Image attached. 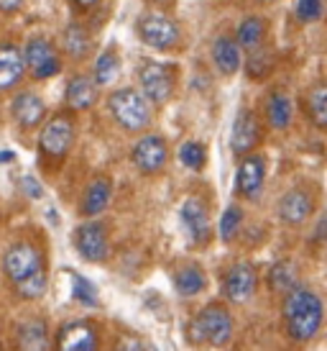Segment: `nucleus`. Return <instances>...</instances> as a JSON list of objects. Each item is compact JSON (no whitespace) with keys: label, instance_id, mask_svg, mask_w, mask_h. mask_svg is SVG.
I'll return each instance as SVG.
<instances>
[{"label":"nucleus","instance_id":"obj_14","mask_svg":"<svg viewBox=\"0 0 327 351\" xmlns=\"http://www.w3.org/2000/svg\"><path fill=\"white\" fill-rule=\"evenodd\" d=\"M75 246L85 262H105L110 256V239L107 228L97 221H87L75 231Z\"/></svg>","mask_w":327,"mask_h":351},{"label":"nucleus","instance_id":"obj_9","mask_svg":"<svg viewBox=\"0 0 327 351\" xmlns=\"http://www.w3.org/2000/svg\"><path fill=\"white\" fill-rule=\"evenodd\" d=\"M23 59H26V69L34 80H49L59 75V69H62V59H59L54 44L44 36H34L23 44Z\"/></svg>","mask_w":327,"mask_h":351},{"label":"nucleus","instance_id":"obj_6","mask_svg":"<svg viewBox=\"0 0 327 351\" xmlns=\"http://www.w3.org/2000/svg\"><path fill=\"white\" fill-rule=\"evenodd\" d=\"M75 118L69 113H57L51 116L41 128V138H39V149L41 154L47 156L49 162H62L64 156L72 152V144H75Z\"/></svg>","mask_w":327,"mask_h":351},{"label":"nucleus","instance_id":"obj_19","mask_svg":"<svg viewBox=\"0 0 327 351\" xmlns=\"http://www.w3.org/2000/svg\"><path fill=\"white\" fill-rule=\"evenodd\" d=\"M263 116H266V126L271 131H289L291 121H294V103L284 90H271L263 103Z\"/></svg>","mask_w":327,"mask_h":351},{"label":"nucleus","instance_id":"obj_10","mask_svg":"<svg viewBox=\"0 0 327 351\" xmlns=\"http://www.w3.org/2000/svg\"><path fill=\"white\" fill-rule=\"evenodd\" d=\"M315 213V195H312V190L307 187H289L287 193L279 197V203H276V215H279V221L289 228H299V226H304L312 218Z\"/></svg>","mask_w":327,"mask_h":351},{"label":"nucleus","instance_id":"obj_29","mask_svg":"<svg viewBox=\"0 0 327 351\" xmlns=\"http://www.w3.org/2000/svg\"><path fill=\"white\" fill-rule=\"evenodd\" d=\"M47 287H49V274H47V269L41 267L36 272H31L29 277L13 282V293L18 295L21 300H39V298H44Z\"/></svg>","mask_w":327,"mask_h":351},{"label":"nucleus","instance_id":"obj_12","mask_svg":"<svg viewBox=\"0 0 327 351\" xmlns=\"http://www.w3.org/2000/svg\"><path fill=\"white\" fill-rule=\"evenodd\" d=\"M263 138V123L256 110L250 108H243L241 113L233 121V131H231V149L235 156H246L250 152H256V147Z\"/></svg>","mask_w":327,"mask_h":351},{"label":"nucleus","instance_id":"obj_33","mask_svg":"<svg viewBox=\"0 0 327 351\" xmlns=\"http://www.w3.org/2000/svg\"><path fill=\"white\" fill-rule=\"evenodd\" d=\"M118 72V54L113 49L103 51L100 57H97L95 62V82L97 85H107V82H113V77H116Z\"/></svg>","mask_w":327,"mask_h":351},{"label":"nucleus","instance_id":"obj_32","mask_svg":"<svg viewBox=\"0 0 327 351\" xmlns=\"http://www.w3.org/2000/svg\"><path fill=\"white\" fill-rule=\"evenodd\" d=\"M179 162H182L187 169H194V172H200L207 162V149L200 144V141H184L182 147H179Z\"/></svg>","mask_w":327,"mask_h":351},{"label":"nucleus","instance_id":"obj_15","mask_svg":"<svg viewBox=\"0 0 327 351\" xmlns=\"http://www.w3.org/2000/svg\"><path fill=\"white\" fill-rule=\"evenodd\" d=\"M266 182V159L261 154L241 156V165L235 172V195L243 200H256Z\"/></svg>","mask_w":327,"mask_h":351},{"label":"nucleus","instance_id":"obj_24","mask_svg":"<svg viewBox=\"0 0 327 351\" xmlns=\"http://www.w3.org/2000/svg\"><path fill=\"white\" fill-rule=\"evenodd\" d=\"M62 49L67 51V57L82 59L90 57V51H92V36H90V31L82 26V23H69L67 29L62 31Z\"/></svg>","mask_w":327,"mask_h":351},{"label":"nucleus","instance_id":"obj_37","mask_svg":"<svg viewBox=\"0 0 327 351\" xmlns=\"http://www.w3.org/2000/svg\"><path fill=\"white\" fill-rule=\"evenodd\" d=\"M21 182H23V190H26L31 197H41V187H39V182H36L34 177H23Z\"/></svg>","mask_w":327,"mask_h":351},{"label":"nucleus","instance_id":"obj_23","mask_svg":"<svg viewBox=\"0 0 327 351\" xmlns=\"http://www.w3.org/2000/svg\"><path fill=\"white\" fill-rule=\"evenodd\" d=\"M266 34H269V23L263 16H246L235 29V41L243 51H253L266 41Z\"/></svg>","mask_w":327,"mask_h":351},{"label":"nucleus","instance_id":"obj_17","mask_svg":"<svg viewBox=\"0 0 327 351\" xmlns=\"http://www.w3.org/2000/svg\"><path fill=\"white\" fill-rule=\"evenodd\" d=\"M54 343L64 351H92L97 349L100 339L90 321H69L57 331Z\"/></svg>","mask_w":327,"mask_h":351},{"label":"nucleus","instance_id":"obj_5","mask_svg":"<svg viewBox=\"0 0 327 351\" xmlns=\"http://www.w3.org/2000/svg\"><path fill=\"white\" fill-rule=\"evenodd\" d=\"M138 82H141V93L148 98L151 106H166L176 90V69L172 64L146 59L138 67Z\"/></svg>","mask_w":327,"mask_h":351},{"label":"nucleus","instance_id":"obj_20","mask_svg":"<svg viewBox=\"0 0 327 351\" xmlns=\"http://www.w3.org/2000/svg\"><path fill=\"white\" fill-rule=\"evenodd\" d=\"M212 62H215L218 72L225 75V77H233L243 67V49L238 47L235 36L220 34L218 39L212 41Z\"/></svg>","mask_w":327,"mask_h":351},{"label":"nucleus","instance_id":"obj_35","mask_svg":"<svg viewBox=\"0 0 327 351\" xmlns=\"http://www.w3.org/2000/svg\"><path fill=\"white\" fill-rule=\"evenodd\" d=\"M72 293L82 305H90V308L97 305V287L82 274H72Z\"/></svg>","mask_w":327,"mask_h":351},{"label":"nucleus","instance_id":"obj_2","mask_svg":"<svg viewBox=\"0 0 327 351\" xmlns=\"http://www.w3.org/2000/svg\"><path fill=\"white\" fill-rule=\"evenodd\" d=\"M107 110L125 134H144L154 123V106L141 90L118 88L107 95Z\"/></svg>","mask_w":327,"mask_h":351},{"label":"nucleus","instance_id":"obj_31","mask_svg":"<svg viewBox=\"0 0 327 351\" xmlns=\"http://www.w3.org/2000/svg\"><path fill=\"white\" fill-rule=\"evenodd\" d=\"M243 208L241 205H228L225 208V213H222L220 218V239L225 241V244H233L235 239H238V234H241V228H243Z\"/></svg>","mask_w":327,"mask_h":351},{"label":"nucleus","instance_id":"obj_36","mask_svg":"<svg viewBox=\"0 0 327 351\" xmlns=\"http://www.w3.org/2000/svg\"><path fill=\"white\" fill-rule=\"evenodd\" d=\"M23 5H26V0H0V13H3V16H13V13H18Z\"/></svg>","mask_w":327,"mask_h":351},{"label":"nucleus","instance_id":"obj_25","mask_svg":"<svg viewBox=\"0 0 327 351\" xmlns=\"http://www.w3.org/2000/svg\"><path fill=\"white\" fill-rule=\"evenodd\" d=\"M307 121L319 131H327V82H315L304 95Z\"/></svg>","mask_w":327,"mask_h":351},{"label":"nucleus","instance_id":"obj_8","mask_svg":"<svg viewBox=\"0 0 327 351\" xmlns=\"http://www.w3.org/2000/svg\"><path fill=\"white\" fill-rule=\"evenodd\" d=\"M259 290V272L250 262H235L222 274V295L233 305L248 302Z\"/></svg>","mask_w":327,"mask_h":351},{"label":"nucleus","instance_id":"obj_21","mask_svg":"<svg viewBox=\"0 0 327 351\" xmlns=\"http://www.w3.org/2000/svg\"><path fill=\"white\" fill-rule=\"evenodd\" d=\"M110 200H113V182H110V177L97 175L95 180L87 185L79 210H82V215H87V218H97L103 210H107Z\"/></svg>","mask_w":327,"mask_h":351},{"label":"nucleus","instance_id":"obj_39","mask_svg":"<svg viewBox=\"0 0 327 351\" xmlns=\"http://www.w3.org/2000/svg\"><path fill=\"white\" fill-rule=\"evenodd\" d=\"M148 3H154V5H161V3H169V0H148Z\"/></svg>","mask_w":327,"mask_h":351},{"label":"nucleus","instance_id":"obj_28","mask_svg":"<svg viewBox=\"0 0 327 351\" xmlns=\"http://www.w3.org/2000/svg\"><path fill=\"white\" fill-rule=\"evenodd\" d=\"M266 282H269L271 293H276V295H284L287 290H291V287L297 285V267H294V262H291V259L276 262L269 269Z\"/></svg>","mask_w":327,"mask_h":351},{"label":"nucleus","instance_id":"obj_11","mask_svg":"<svg viewBox=\"0 0 327 351\" xmlns=\"http://www.w3.org/2000/svg\"><path fill=\"white\" fill-rule=\"evenodd\" d=\"M41 267H44V256H41L39 246H34L31 241H16L3 254V274L10 282H18Z\"/></svg>","mask_w":327,"mask_h":351},{"label":"nucleus","instance_id":"obj_1","mask_svg":"<svg viewBox=\"0 0 327 351\" xmlns=\"http://www.w3.org/2000/svg\"><path fill=\"white\" fill-rule=\"evenodd\" d=\"M325 323V300L307 285L281 295V328L291 343H309Z\"/></svg>","mask_w":327,"mask_h":351},{"label":"nucleus","instance_id":"obj_13","mask_svg":"<svg viewBox=\"0 0 327 351\" xmlns=\"http://www.w3.org/2000/svg\"><path fill=\"white\" fill-rule=\"evenodd\" d=\"M179 218H182V226L192 246L197 249H205L212 239V226H210V213H207V205L200 200V197L189 195L179 208Z\"/></svg>","mask_w":327,"mask_h":351},{"label":"nucleus","instance_id":"obj_22","mask_svg":"<svg viewBox=\"0 0 327 351\" xmlns=\"http://www.w3.org/2000/svg\"><path fill=\"white\" fill-rule=\"evenodd\" d=\"M64 103L69 110H90L97 103V82L87 75H75L67 82Z\"/></svg>","mask_w":327,"mask_h":351},{"label":"nucleus","instance_id":"obj_26","mask_svg":"<svg viewBox=\"0 0 327 351\" xmlns=\"http://www.w3.org/2000/svg\"><path fill=\"white\" fill-rule=\"evenodd\" d=\"M174 287L182 298H194L207 287V274L200 264H184L174 272Z\"/></svg>","mask_w":327,"mask_h":351},{"label":"nucleus","instance_id":"obj_4","mask_svg":"<svg viewBox=\"0 0 327 351\" xmlns=\"http://www.w3.org/2000/svg\"><path fill=\"white\" fill-rule=\"evenodd\" d=\"M135 31H138V39L144 41L146 47L159 49V51L174 49V47H179V41H182L179 23H176L172 16L161 13V10H148V13H144V16L138 19Z\"/></svg>","mask_w":327,"mask_h":351},{"label":"nucleus","instance_id":"obj_3","mask_svg":"<svg viewBox=\"0 0 327 351\" xmlns=\"http://www.w3.org/2000/svg\"><path fill=\"white\" fill-rule=\"evenodd\" d=\"M233 333H235V321H233V313L222 302L205 305L202 311L189 321V328H187L189 341L197 343V346H202V343L225 346V343H231Z\"/></svg>","mask_w":327,"mask_h":351},{"label":"nucleus","instance_id":"obj_40","mask_svg":"<svg viewBox=\"0 0 327 351\" xmlns=\"http://www.w3.org/2000/svg\"><path fill=\"white\" fill-rule=\"evenodd\" d=\"M259 3H274V0H259Z\"/></svg>","mask_w":327,"mask_h":351},{"label":"nucleus","instance_id":"obj_27","mask_svg":"<svg viewBox=\"0 0 327 351\" xmlns=\"http://www.w3.org/2000/svg\"><path fill=\"white\" fill-rule=\"evenodd\" d=\"M18 343L23 349H49L51 346V339H49V328L47 321L41 318H31V321H23L18 326Z\"/></svg>","mask_w":327,"mask_h":351},{"label":"nucleus","instance_id":"obj_16","mask_svg":"<svg viewBox=\"0 0 327 351\" xmlns=\"http://www.w3.org/2000/svg\"><path fill=\"white\" fill-rule=\"evenodd\" d=\"M10 116H13V121L21 128H26V131L39 128L44 123V116H47V103H44V98H41L39 93L21 90L10 100Z\"/></svg>","mask_w":327,"mask_h":351},{"label":"nucleus","instance_id":"obj_7","mask_svg":"<svg viewBox=\"0 0 327 351\" xmlns=\"http://www.w3.org/2000/svg\"><path fill=\"white\" fill-rule=\"evenodd\" d=\"M131 162L133 167L146 177L159 175L166 162H169V147H166V138L159 134H144L131 149Z\"/></svg>","mask_w":327,"mask_h":351},{"label":"nucleus","instance_id":"obj_30","mask_svg":"<svg viewBox=\"0 0 327 351\" xmlns=\"http://www.w3.org/2000/svg\"><path fill=\"white\" fill-rule=\"evenodd\" d=\"M274 51L266 49L263 44H261L259 49L248 51V59H246V75L250 80H266L271 75V69L276 67V62H274Z\"/></svg>","mask_w":327,"mask_h":351},{"label":"nucleus","instance_id":"obj_38","mask_svg":"<svg viewBox=\"0 0 327 351\" xmlns=\"http://www.w3.org/2000/svg\"><path fill=\"white\" fill-rule=\"evenodd\" d=\"M75 3V8L77 10H82V13H87V10H92V8H97L103 0H72Z\"/></svg>","mask_w":327,"mask_h":351},{"label":"nucleus","instance_id":"obj_34","mask_svg":"<svg viewBox=\"0 0 327 351\" xmlns=\"http://www.w3.org/2000/svg\"><path fill=\"white\" fill-rule=\"evenodd\" d=\"M325 13V0H297L294 3V16L299 23H317Z\"/></svg>","mask_w":327,"mask_h":351},{"label":"nucleus","instance_id":"obj_18","mask_svg":"<svg viewBox=\"0 0 327 351\" xmlns=\"http://www.w3.org/2000/svg\"><path fill=\"white\" fill-rule=\"evenodd\" d=\"M26 59L23 51L16 44H0V95H5L10 90L21 85V80L26 77Z\"/></svg>","mask_w":327,"mask_h":351}]
</instances>
